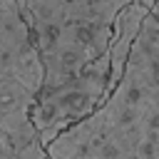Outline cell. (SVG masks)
Listing matches in <instances>:
<instances>
[{
  "instance_id": "obj_1",
  "label": "cell",
  "mask_w": 159,
  "mask_h": 159,
  "mask_svg": "<svg viewBox=\"0 0 159 159\" xmlns=\"http://www.w3.org/2000/svg\"><path fill=\"white\" fill-rule=\"evenodd\" d=\"M45 152L50 159H159V20L152 12L107 99Z\"/></svg>"
},
{
  "instance_id": "obj_2",
  "label": "cell",
  "mask_w": 159,
  "mask_h": 159,
  "mask_svg": "<svg viewBox=\"0 0 159 159\" xmlns=\"http://www.w3.org/2000/svg\"><path fill=\"white\" fill-rule=\"evenodd\" d=\"M132 0H22L42 60V89L77 75L107 50L117 12Z\"/></svg>"
},
{
  "instance_id": "obj_3",
  "label": "cell",
  "mask_w": 159,
  "mask_h": 159,
  "mask_svg": "<svg viewBox=\"0 0 159 159\" xmlns=\"http://www.w3.org/2000/svg\"><path fill=\"white\" fill-rule=\"evenodd\" d=\"M107 82H109V55L104 50L77 75L67 77L65 82L50 89H40L30 109L40 142L47 147L57 134H62L65 129L92 114L109 94Z\"/></svg>"
},
{
  "instance_id": "obj_4",
  "label": "cell",
  "mask_w": 159,
  "mask_h": 159,
  "mask_svg": "<svg viewBox=\"0 0 159 159\" xmlns=\"http://www.w3.org/2000/svg\"><path fill=\"white\" fill-rule=\"evenodd\" d=\"M0 80L42 89V60L17 0H0Z\"/></svg>"
},
{
  "instance_id": "obj_5",
  "label": "cell",
  "mask_w": 159,
  "mask_h": 159,
  "mask_svg": "<svg viewBox=\"0 0 159 159\" xmlns=\"http://www.w3.org/2000/svg\"><path fill=\"white\" fill-rule=\"evenodd\" d=\"M37 92L15 80H0V149L7 159H15L30 142L40 139L32 124L30 109Z\"/></svg>"
},
{
  "instance_id": "obj_6",
  "label": "cell",
  "mask_w": 159,
  "mask_h": 159,
  "mask_svg": "<svg viewBox=\"0 0 159 159\" xmlns=\"http://www.w3.org/2000/svg\"><path fill=\"white\" fill-rule=\"evenodd\" d=\"M147 12H149V7L142 0H132L117 12V17L112 22V35L107 42V55H109V82L107 84H109V92L117 84V80L122 77L129 50L139 35V27H142V20Z\"/></svg>"
},
{
  "instance_id": "obj_7",
  "label": "cell",
  "mask_w": 159,
  "mask_h": 159,
  "mask_svg": "<svg viewBox=\"0 0 159 159\" xmlns=\"http://www.w3.org/2000/svg\"><path fill=\"white\" fill-rule=\"evenodd\" d=\"M149 12H152V15H154V17L159 20V0H154V5L149 7Z\"/></svg>"
},
{
  "instance_id": "obj_8",
  "label": "cell",
  "mask_w": 159,
  "mask_h": 159,
  "mask_svg": "<svg viewBox=\"0 0 159 159\" xmlns=\"http://www.w3.org/2000/svg\"><path fill=\"white\" fill-rule=\"evenodd\" d=\"M142 2H144L147 7H152V5H154V0H142Z\"/></svg>"
},
{
  "instance_id": "obj_9",
  "label": "cell",
  "mask_w": 159,
  "mask_h": 159,
  "mask_svg": "<svg viewBox=\"0 0 159 159\" xmlns=\"http://www.w3.org/2000/svg\"><path fill=\"white\" fill-rule=\"evenodd\" d=\"M0 159H7V157H5V154H2V149H0Z\"/></svg>"
},
{
  "instance_id": "obj_10",
  "label": "cell",
  "mask_w": 159,
  "mask_h": 159,
  "mask_svg": "<svg viewBox=\"0 0 159 159\" xmlns=\"http://www.w3.org/2000/svg\"><path fill=\"white\" fill-rule=\"evenodd\" d=\"M17 5H22V0H17Z\"/></svg>"
}]
</instances>
